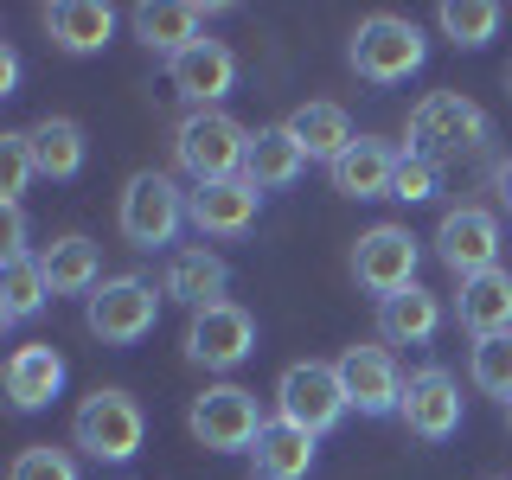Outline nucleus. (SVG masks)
Wrapping results in <instances>:
<instances>
[{
	"instance_id": "27",
	"label": "nucleus",
	"mask_w": 512,
	"mask_h": 480,
	"mask_svg": "<svg viewBox=\"0 0 512 480\" xmlns=\"http://www.w3.org/2000/svg\"><path fill=\"white\" fill-rule=\"evenodd\" d=\"M45 282H52V295H96L103 288V256H96L90 237H58V244H45Z\"/></svg>"
},
{
	"instance_id": "16",
	"label": "nucleus",
	"mask_w": 512,
	"mask_h": 480,
	"mask_svg": "<svg viewBox=\"0 0 512 480\" xmlns=\"http://www.w3.org/2000/svg\"><path fill=\"white\" fill-rule=\"evenodd\" d=\"M205 13L212 7H192V0H148V7L128 13V26H135V39L148 45V52H160L173 64L180 52H192V45L205 39Z\"/></svg>"
},
{
	"instance_id": "24",
	"label": "nucleus",
	"mask_w": 512,
	"mask_h": 480,
	"mask_svg": "<svg viewBox=\"0 0 512 480\" xmlns=\"http://www.w3.org/2000/svg\"><path fill=\"white\" fill-rule=\"evenodd\" d=\"M64 391V359L52 346H20L7 359V404L13 410H45Z\"/></svg>"
},
{
	"instance_id": "30",
	"label": "nucleus",
	"mask_w": 512,
	"mask_h": 480,
	"mask_svg": "<svg viewBox=\"0 0 512 480\" xmlns=\"http://www.w3.org/2000/svg\"><path fill=\"white\" fill-rule=\"evenodd\" d=\"M468 378H474V384H480L487 397H500V404H512V333H493V340H474Z\"/></svg>"
},
{
	"instance_id": "23",
	"label": "nucleus",
	"mask_w": 512,
	"mask_h": 480,
	"mask_svg": "<svg viewBox=\"0 0 512 480\" xmlns=\"http://www.w3.org/2000/svg\"><path fill=\"white\" fill-rule=\"evenodd\" d=\"M314 442L308 429H295V423H263V436H256L250 448V461H256V480H308L314 474Z\"/></svg>"
},
{
	"instance_id": "21",
	"label": "nucleus",
	"mask_w": 512,
	"mask_h": 480,
	"mask_svg": "<svg viewBox=\"0 0 512 480\" xmlns=\"http://www.w3.org/2000/svg\"><path fill=\"white\" fill-rule=\"evenodd\" d=\"M301 173H308V154H301V141L288 135V128H256L250 135V160H244V180L256 192H282V186H295Z\"/></svg>"
},
{
	"instance_id": "11",
	"label": "nucleus",
	"mask_w": 512,
	"mask_h": 480,
	"mask_svg": "<svg viewBox=\"0 0 512 480\" xmlns=\"http://www.w3.org/2000/svg\"><path fill=\"white\" fill-rule=\"evenodd\" d=\"M352 276H359V288H372L378 301H391L397 288L416 282V237L404 224H372L352 244Z\"/></svg>"
},
{
	"instance_id": "9",
	"label": "nucleus",
	"mask_w": 512,
	"mask_h": 480,
	"mask_svg": "<svg viewBox=\"0 0 512 480\" xmlns=\"http://www.w3.org/2000/svg\"><path fill=\"white\" fill-rule=\"evenodd\" d=\"M256 352V320L244 301H212V308H199L186 320V359L205 365V372H231V365H244Z\"/></svg>"
},
{
	"instance_id": "6",
	"label": "nucleus",
	"mask_w": 512,
	"mask_h": 480,
	"mask_svg": "<svg viewBox=\"0 0 512 480\" xmlns=\"http://www.w3.org/2000/svg\"><path fill=\"white\" fill-rule=\"evenodd\" d=\"M141 436H148V416H141V404L128 391H90L84 404H77L71 416V442L84 448L90 461H128L141 448Z\"/></svg>"
},
{
	"instance_id": "31",
	"label": "nucleus",
	"mask_w": 512,
	"mask_h": 480,
	"mask_svg": "<svg viewBox=\"0 0 512 480\" xmlns=\"http://www.w3.org/2000/svg\"><path fill=\"white\" fill-rule=\"evenodd\" d=\"M442 192V160H429V154H410L397 160V180H391V199H404V205H429Z\"/></svg>"
},
{
	"instance_id": "22",
	"label": "nucleus",
	"mask_w": 512,
	"mask_h": 480,
	"mask_svg": "<svg viewBox=\"0 0 512 480\" xmlns=\"http://www.w3.org/2000/svg\"><path fill=\"white\" fill-rule=\"evenodd\" d=\"M436 327H442V301L429 295L423 282H410V288H397L391 301H378L384 346H423V340H436Z\"/></svg>"
},
{
	"instance_id": "14",
	"label": "nucleus",
	"mask_w": 512,
	"mask_h": 480,
	"mask_svg": "<svg viewBox=\"0 0 512 480\" xmlns=\"http://www.w3.org/2000/svg\"><path fill=\"white\" fill-rule=\"evenodd\" d=\"M256 212H263V192L250 180H218V186H192L186 192V224L199 237H244Z\"/></svg>"
},
{
	"instance_id": "18",
	"label": "nucleus",
	"mask_w": 512,
	"mask_h": 480,
	"mask_svg": "<svg viewBox=\"0 0 512 480\" xmlns=\"http://www.w3.org/2000/svg\"><path fill=\"white\" fill-rule=\"evenodd\" d=\"M224 288H231V263H224L218 250H173L167 256V276H160V295L167 301H186L192 314L212 308V301H224Z\"/></svg>"
},
{
	"instance_id": "34",
	"label": "nucleus",
	"mask_w": 512,
	"mask_h": 480,
	"mask_svg": "<svg viewBox=\"0 0 512 480\" xmlns=\"http://www.w3.org/2000/svg\"><path fill=\"white\" fill-rule=\"evenodd\" d=\"M7 256H32L26 250V212H20V205H7Z\"/></svg>"
},
{
	"instance_id": "36",
	"label": "nucleus",
	"mask_w": 512,
	"mask_h": 480,
	"mask_svg": "<svg viewBox=\"0 0 512 480\" xmlns=\"http://www.w3.org/2000/svg\"><path fill=\"white\" fill-rule=\"evenodd\" d=\"M493 192H500V205H512V160L493 167Z\"/></svg>"
},
{
	"instance_id": "2",
	"label": "nucleus",
	"mask_w": 512,
	"mask_h": 480,
	"mask_svg": "<svg viewBox=\"0 0 512 480\" xmlns=\"http://www.w3.org/2000/svg\"><path fill=\"white\" fill-rule=\"evenodd\" d=\"M346 58H352V71H359L365 84L391 90V84H410V77L423 71L429 39H423L416 20H404V13H372V20H359V32H352Z\"/></svg>"
},
{
	"instance_id": "25",
	"label": "nucleus",
	"mask_w": 512,
	"mask_h": 480,
	"mask_svg": "<svg viewBox=\"0 0 512 480\" xmlns=\"http://www.w3.org/2000/svg\"><path fill=\"white\" fill-rule=\"evenodd\" d=\"M26 148H32V167L45 180H77L84 173V128L71 116H39L26 128Z\"/></svg>"
},
{
	"instance_id": "8",
	"label": "nucleus",
	"mask_w": 512,
	"mask_h": 480,
	"mask_svg": "<svg viewBox=\"0 0 512 480\" xmlns=\"http://www.w3.org/2000/svg\"><path fill=\"white\" fill-rule=\"evenodd\" d=\"M116 224H122V237L135 250H167L173 237H180V224H186V192L167 180V173H135V180L122 186V212H116Z\"/></svg>"
},
{
	"instance_id": "32",
	"label": "nucleus",
	"mask_w": 512,
	"mask_h": 480,
	"mask_svg": "<svg viewBox=\"0 0 512 480\" xmlns=\"http://www.w3.org/2000/svg\"><path fill=\"white\" fill-rule=\"evenodd\" d=\"M32 148H26V128H13V135H0V205H20V192L32 180Z\"/></svg>"
},
{
	"instance_id": "12",
	"label": "nucleus",
	"mask_w": 512,
	"mask_h": 480,
	"mask_svg": "<svg viewBox=\"0 0 512 480\" xmlns=\"http://www.w3.org/2000/svg\"><path fill=\"white\" fill-rule=\"evenodd\" d=\"M410 436L423 442H448L461 429V384L455 372H442V365H423V372L404 378V404H397Z\"/></svg>"
},
{
	"instance_id": "28",
	"label": "nucleus",
	"mask_w": 512,
	"mask_h": 480,
	"mask_svg": "<svg viewBox=\"0 0 512 480\" xmlns=\"http://www.w3.org/2000/svg\"><path fill=\"white\" fill-rule=\"evenodd\" d=\"M45 301H52L45 263L39 256H7V263H0V320H7V327H26Z\"/></svg>"
},
{
	"instance_id": "4",
	"label": "nucleus",
	"mask_w": 512,
	"mask_h": 480,
	"mask_svg": "<svg viewBox=\"0 0 512 480\" xmlns=\"http://www.w3.org/2000/svg\"><path fill=\"white\" fill-rule=\"evenodd\" d=\"M186 429H192V442L212 448V455H250L256 436H263L256 391H244V384H205L186 410Z\"/></svg>"
},
{
	"instance_id": "15",
	"label": "nucleus",
	"mask_w": 512,
	"mask_h": 480,
	"mask_svg": "<svg viewBox=\"0 0 512 480\" xmlns=\"http://www.w3.org/2000/svg\"><path fill=\"white\" fill-rule=\"evenodd\" d=\"M167 77H173V90H180L192 109H218L224 96L237 90V52L224 39H199L192 52H180L167 64Z\"/></svg>"
},
{
	"instance_id": "38",
	"label": "nucleus",
	"mask_w": 512,
	"mask_h": 480,
	"mask_svg": "<svg viewBox=\"0 0 512 480\" xmlns=\"http://www.w3.org/2000/svg\"><path fill=\"white\" fill-rule=\"evenodd\" d=\"M506 423H512V404H506Z\"/></svg>"
},
{
	"instance_id": "26",
	"label": "nucleus",
	"mask_w": 512,
	"mask_h": 480,
	"mask_svg": "<svg viewBox=\"0 0 512 480\" xmlns=\"http://www.w3.org/2000/svg\"><path fill=\"white\" fill-rule=\"evenodd\" d=\"M282 128L301 141V154H308V160H327V167L352 148V141H359V135H352V116H346L340 103H301Z\"/></svg>"
},
{
	"instance_id": "10",
	"label": "nucleus",
	"mask_w": 512,
	"mask_h": 480,
	"mask_svg": "<svg viewBox=\"0 0 512 480\" xmlns=\"http://www.w3.org/2000/svg\"><path fill=\"white\" fill-rule=\"evenodd\" d=\"M436 256L455 269L461 282L500 269V218H493L487 205H455V212H442V224H436Z\"/></svg>"
},
{
	"instance_id": "5",
	"label": "nucleus",
	"mask_w": 512,
	"mask_h": 480,
	"mask_svg": "<svg viewBox=\"0 0 512 480\" xmlns=\"http://www.w3.org/2000/svg\"><path fill=\"white\" fill-rule=\"evenodd\" d=\"M346 384H340V365H320V359H301L276 378V416L308 436H327V429L346 423Z\"/></svg>"
},
{
	"instance_id": "29",
	"label": "nucleus",
	"mask_w": 512,
	"mask_h": 480,
	"mask_svg": "<svg viewBox=\"0 0 512 480\" xmlns=\"http://www.w3.org/2000/svg\"><path fill=\"white\" fill-rule=\"evenodd\" d=\"M436 20H442V32H448V45H455V52H480L487 39H500V20H506V13L493 7V0H448Z\"/></svg>"
},
{
	"instance_id": "19",
	"label": "nucleus",
	"mask_w": 512,
	"mask_h": 480,
	"mask_svg": "<svg viewBox=\"0 0 512 480\" xmlns=\"http://www.w3.org/2000/svg\"><path fill=\"white\" fill-rule=\"evenodd\" d=\"M45 32H52L58 52L90 58L116 39V7H109V0H52V7H45Z\"/></svg>"
},
{
	"instance_id": "20",
	"label": "nucleus",
	"mask_w": 512,
	"mask_h": 480,
	"mask_svg": "<svg viewBox=\"0 0 512 480\" xmlns=\"http://www.w3.org/2000/svg\"><path fill=\"white\" fill-rule=\"evenodd\" d=\"M455 314L474 340H493V333H512V269H487V276H468L455 295Z\"/></svg>"
},
{
	"instance_id": "35",
	"label": "nucleus",
	"mask_w": 512,
	"mask_h": 480,
	"mask_svg": "<svg viewBox=\"0 0 512 480\" xmlns=\"http://www.w3.org/2000/svg\"><path fill=\"white\" fill-rule=\"evenodd\" d=\"M13 84H20V52L0 45V96H13Z\"/></svg>"
},
{
	"instance_id": "37",
	"label": "nucleus",
	"mask_w": 512,
	"mask_h": 480,
	"mask_svg": "<svg viewBox=\"0 0 512 480\" xmlns=\"http://www.w3.org/2000/svg\"><path fill=\"white\" fill-rule=\"evenodd\" d=\"M506 90H512V64H506Z\"/></svg>"
},
{
	"instance_id": "3",
	"label": "nucleus",
	"mask_w": 512,
	"mask_h": 480,
	"mask_svg": "<svg viewBox=\"0 0 512 480\" xmlns=\"http://www.w3.org/2000/svg\"><path fill=\"white\" fill-rule=\"evenodd\" d=\"M487 109L461 90H429L423 103L410 109V154H429V160H448V154H474L487 148Z\"/></svg>"
},
{
	"instance_id": "1",
	"label": "nucleus",
	"mask_w": 512,
	"mask_h": 480,
	"mask_svg": "<svg viewBox=\"0 0 512 480\" xmlns=\"http://www.w3.org/2000/svg\"><path fill=\"white\" fill-rule=\"evenodd\" d=\"M250 135L231 116V109H192L173 128V160L192 173V186H218V180H244V160H250Z\"/></svg>"
},
{
	"instance_id": "7",
	"label": "nucleus",
	"mask_w": 512,
	"mask_h": 480,
	"mask_svg": "<svg viewBox=\"0 0 512 480\" xmlns=\"http://www.w3.org/2000/svg\"><path fill=\"white\" fill-rule=\"evenodd\" d=\"M160 301H167V295H160L148 276H109V282L84 301V327H90L103 346H135V340H148V333H154Z\"/></svg>"
},
{
	"instance_id": "13",
	"label": "nucleus",
	"mask_w": 512,
	"mask_h": 480,
	"mask_svg": "<svg viewBox=\"0 0 512 480\" xmlns=\"http://www.w3.org/2000/svg\"><path fill=\"white\" fill-rule=\"evenodd\" d=\"M333 365H340L346 404L359 416H397V404H404V372H397V359L384 346H346Z\"/></svg>"
},
{
	"instance_id": "17",
	"label": "nucleus",
	"mask_w": 512,
	"mask_h": 480,
	"mask_svg": "<svg viewBox=\"0 0 512 480\" xmlns=\"http://www.w3.org/2000/svg\"><path fill=\"white\" fill-rule=\"evenodd\" d=\"M397 154L391 141H378V135H359L352 148L333 160V192H346V199H391V180H397Z\"/></svg>"
},
{
	"instance_id": "33",
	"label": "nucleus",
	"mask_w": 512,
	"mask_h": 480,
	"mask_svg": "<svg viewBox=\"0 0 512 480\" xmlns=\"http://www.w3.org/2000/svg\"><path fill=\"white\" fill-rule=\"evenodd\" d=\"M7 480H77V461L52 442H32V448H20V461H13Z\"/></svg>"
}]
</instances>
